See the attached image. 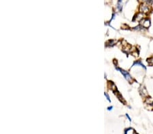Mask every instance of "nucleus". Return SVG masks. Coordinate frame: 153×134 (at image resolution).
Segmentation results:
<instances>
[{
    "label": "nucleus",
    "mask_w": 153,
    "mask_h": 134,
    "mask_svg": "<svg viewBox=\"0 0 153 134\" xmlns=\"http://www.w3.org/2000/svg\"><path fill=\"white\" fill-rule=\"evenodd\" d=\"M116 70H118V71H119L120 72V73H122V75H123V76L125 77V78L127 79L129 83H131V81H133V79H132L131 76L130 75V74L127 71H124V70H122V69H121V68H118V67H116Z\"/></svg>",
    "instance_id": "obj_1"
},
{
    "label": "nucleus",
    "mask_w": 153,
    "mask_h": 134,
    "mask_svg": "<svg viewBox=\"0 0 153 134\" xmlns=\"http://www.w3.org/2000/svg\"><path fill=\"white\" fill-rule=\"evenodd\" d=\"M139 11L140 12H144V13H147L149 11V7L146 4L144 3V4H141L139 7Z\"/></svg>",
    "instance_id": "obj_2"
},
{
    "label": "nucleus",
    "mask_w": 153,
    "mask_h": 134,
    "mask_svg": "<svg viewBox=\"0 0 153 134\" xmlns=\"http://www.w3.org/2000/svg\"><path fill=\"white\" fill-rule=\"evenodd\" d=\"M142 19H143V14L141 13V12H139V13L137 14L136 16H135L133 19V21H135V20H138L139 21V20H141Z\"/></svg>",
    "instance_id": "obj_4"
},
{
    "label": "nucleus",
    "mask_w": 153,
    "mask_h": 134,
    "mask_svg": "<svg viewBox=\"0 0 153 134\" xmlns=\"http://www.w3.org/2000/svg\"><path fill=\"white\" fill-rule=\"evenodd\" d=\"M141 24H142V26L144 27V28H148V27H150V19H144L143 20V22H141Z\"/></svg>",
    "instance_id": "obj_3"
},
{
    "label": "nucleus",
    "mask_w": 153,
    "mask_h": 134,
    "mask_svg": "<svg viewBox=\"0 0 153 134\" xmlns=\"http://www.w3.org/2000/svg\"><path fill=\"white\" fill-rule=\"evenodd\" d=\"M113 108V107H112V106H110V107H108V111H111V110H112V108Z\"/></svg>",
    "instance_id": "obj_10"
},
{
    "label": "nucleus",
    "mask_w": 153,
    "mask_h": 134,
    "mask_svg": "<svg viewBox=\"0 0 153 134\" xmlns=\"http://www.w3.org/2000/svg\"><path fill=\"white\" fill-rule=\"evenodd\" d=\"M150 3H152V6H153V1H149Z\"/></svg>",
    "instance_id": "obj_11"
},
{
    "label": "nucleus",
    "mask_w": 153,
    "mask_h": 134,
    "mask_svg": "<svg viewBox=\"0 0 153 134\" xmlns=\"http://www.w3.org/2000/svg\"><path fill=\"white\" fill-rule=\"evenodd\" d=\"M121 3H122L121 1H118V3H117V8H118L119 11L122 10V4H121Z\"/></svg>",
    "instance_id": "obj_7"
},
{
    "label": "nucleus",
    "mask_w": 153,
    "mask_h": 134,
    "mask_svg": "<svg viewBox=\"0 0 153 134\" xmlns=\"http://www.w3.org/2000/svg\"><path fill=\"white\" fill-rule=\"evenodd\" d=\"M147 62H148V64L149 65L152 66L153 65V57H151V58H149L147 59Z\"/></svg>",
    "instance_id": "obj_6"
},
{
    "label": "nucleus",
    "mask_w": 153,
    "mask_h": 134,
    "mask_svg": "<svg viewBox=\"0 0 153 134\" xmlns=\"http://www.w3.org/2000/svg\"><path fill=\"white\" fill-rule=\"evenodd\" d=\"M135 65H137V66H141V67H143V68H144V70H146V66H144L143 64L141 63V62L140 61V60H137V61L134 62V63H133V66H135Z\"/></svg>",
    "instance_id": "obj_5"
},
{
    "label": "nucleus",
    "mask_w": 153,
    "mask_h": 134,
    "mask_svg": "<svg viewBox=\"0 0 153 134\" xmlns=\"http://www.w3.org/2000/svg\"><path fill=\"white\" fill-rule=\"evenodd\" d=\"M126 117H127L128 119H129V121H131V118L129 117V116L128 115V114H126Z\"/></svg>",
    "instance_id": "obj_9"
},
{
    "label": "nucleus",
    "mask_w": 153,
    "mask_h": 134,
    "mask_svg": "<svg viewBox=\"0 0 153 134\" xmlns=\"http://www.w3.org/2000/svg\"><path fill=\"white\" fill-rule=\"evenodd\" d=\"M104 95H105V96L106 97V99H107V100H108V101L110 102L111 100H110V97H109L108 94L105 92V93H104Z\"/></svg>",
    "instance_id": "obj_8"
}]
</instances>
